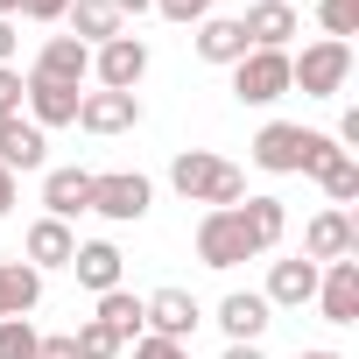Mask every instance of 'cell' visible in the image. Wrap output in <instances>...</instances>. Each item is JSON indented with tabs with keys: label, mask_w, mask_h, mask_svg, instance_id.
I'll return each instance as SVG.
<instances>
[{
	"label": "cell",
	"mask_w": 359,
	"mask_h": 359,
	"mask_svg": "<svg viewBox=\"0 0 359 359\" xmlns=\"http://www.w3.org/2000/svg\"><path fill=\"white\" fill-rule=\"evenodd\" d=\"M247 155H254V169H268V176H317L331 155H345L331 134H317V127H303V120H268L254 141H247Z\"/></svg>",
	"instance_id": "cell-1"
},
{
	"label": "cell",
	"mask_w": 359,
	"mask_h": 359,
	"mask_svg": "<svg viewBox=\"0 0 359 359\" xmlns=\"http://www.w3.org/2000/svg\"><path fill=\"white\" fill-rule=\"evenodd\" d=\"M169 184H176V198H184V205L226 212V205H240V198H247V169H233V162H226V155H212V148H176Z\"/></svg>",
	"instance_id": "cell-2"
},
{
	"label": "cell",
	"mask_w": 359,
	"mask_h": 359,
	"mask_svg": "<svg viewBox=\"0 0 359 359\" xmlns=\"http://www.w3.org/2000/svg\"><path fill=\"white\" fill-rule=\"evenodd\" d=\"M352 85V43H303V50H289V92H303V99H338Z\"/></svg>",
	"instance_id": "cell-3"
},
{
	"label": "cell",
	"mask_w": 359,
	"mask_h": 359,
	"mask_svg": "<svg viewBox=\"0 0 359 359\" xmlns=\"http://www.w3.org/2000/svg\"><path fill=\"white\" fill-rule=\"evenodd\" d=\"M148 205H155V184H148L141 169H106V176H92V212H99V219H113V226H141Z\"/></svg>",
	"instance_id": "cell-4"
},
{
	"label": "cell",
	"mask_w": 359,
	"mask_h": 359,
	"mask_svg": "<svg viewBox=\"0 0 359 359\" xmlns=\"http://www.w3.org/2000/svg\"><path fill=\"white\" fill-rule=\"evenodd\" d=\"M233 99L240 106H275L289 99V50H247L233 64Z\"/></svg>",
	"instance_id": "cell-5"
},
{
	"label": "cell",
	"mask_w": 359,
	"mask_h": 359,
	"mask_svg": "<svg viewBox=\"0 0 359 359\" xmlns=\"http://www.w3.org/2000/svg\"><path fill=\"white\" fill-rule=\"evenodd\" d=\"M78 85H57V78H36V71H22V120L29 127H78Z\"/></svg>",
	"instance_id": "cell-6"
},
{
	"label": "cell",
	"mask_w": 359,
	"mask_h": 359,
	"mask_svg": "<svg viewBox=\"0 0 359 359\" xmlns=\"http://www.w3.org/2000/svg\"><path fill=\"white\" fill-rule=\"evenodd\" d=\"M198 261L205 268H240V261H254V240H247V226H240V212L226 205V212H205L198 219Z\"/></svg>",
	"instance_id": "cell-7"
},
{
	"label": "cell",
	"mask_w": 359,
	"mask_h": 359,
	"mask_svg": "<svg viewBox=\"0 0 359 359\" xmlns=\"http://www.w3.org/2000/svg\"><path fill=\"white\" fill-rule=\"evenodd\" d=\"M141 324H148V338H176V345H191L198 324H205V310H198L191 289H155V296H141Z\"/></svg>",
	"instance_id": "cell-8"
},
{
	"label": "cell",
	"mask_w": 359,
	"mask_h": 359,
	"mask_svg": "<svg viewBox=\"0 0 359 359\" xmlns=\"http://www.w3.org/2000/svg\"><path fill=\"white\" fill-rule=\"evenodd\" d=\"M141 78H148V43L141 36H113V43L92 50V85L99 92H134Z\"/></svg>",
	"instance_id": "cell-9"
},
{
	"label": "cell",
	"mask_w": 359,
	"mask_h": 359,
	"mask_svg": "<svg viewBox=\"0 0 359 359\" xmlns=\"http://www.w3.org/2000/svg\"><path fill=\"white\" fill-rule=\"evenodd\" d=\"M303 261H359V226H352V212H338V205H324L310 226H303Z\"/></svg>",
	"instance_id": "cell-10"
},
{
	"label": "cell",
	"mask_w": 359,
	"mask_h": 359,
	"mask_svg": "<svg viewBox=\"0 0 359 359\" xmlns=\"http://www.w3.org/2000/svg\"><path fill=\"white\" fill-rule=\"evenodd\" d=\"M78 127H85V134H134V127H141V99L92 85V92L78 99Z\"/></svg>",
	"instance_id": "cell-11"
},
{
	"label": "cell",
	"mask_w": 359,
	"mask_h": 359,
	"mask_svg": "<svg viewBox=\"0 0 359 359\" xmlns=\"http://www.w3.org/2000/svg\"><path fill=\"white\" fill-rule=\"evenodd\" d=\"M310 303L324 310V324H359V261H324Z\"/></svg>",
	"instance_id": "cell-12"
},
{
	"label": "cell",
	"mask_w": 359,
	"mask_h": 359,
	"mask_svg": "<svg viewBox=\"0 0 359 359\" xmlns=\"http://www.w3.org/2000/svg\"><path fill=\"white\" fill-rule=\"evenodd\" d=\"M268 324H275V310H268L261 289H233V296H219V331H226V345H261Z\"/></svg>",
	"instance_id": "cell-13"
},
{
	"label": "cell",
	"mask_w": 359,
	"mask_h": 359,
	"mask_svg": "<svg viewBox=\"0 0 359 359\" xmlns=\"http://www.w3.org/2000/svg\"><path fill=\"white\" fill-rule=\"evenodd\" d=\"M240 36H247V50H289L296 43V8L289 0H254L240 15Z\"/></svg>",
	"instance_id": "cell-14"
},
{
	"label": "cell",
	"mask_w": 359,
	"mask_h": 359,
	"mask_svg": "<svg viewBox=\"0 0 359 359\" xmlns=\"http://www.w3.org/2000/svg\"><path fill=\"white\" fill-rule=\"evenodd\" d=\"M317 275H324V268H317V261H303V254L275 261V268H268V289H261V296H268V310H303V303L317 296Z\"/></svg>",
	"instance_id": "cell-15"
},
{
	"label": "cell",
	"mask_w": 359,
	"mask_h": 359,
	"mask_svg": "<svg viewBox=\"0 0 359 359\" xmlns=\"http://www.w3.org/2000/svg\"><path fill=\"white\" fill-rule=\"evenodd\" d=\"M92 212V169H43V219H78Z\"/></svg>",
	"instance_id": "cell-16"
},
{
	"label": "cell",
	"mask_w": 359,
	"mask_h": 359,
	"mask_svg": "<svg viewBox=\"0 0 359 359\" xmlns=\"http://www.w3.org/2000/svg\"><path fill=\"white\" fill-rule=\"evenodd\" d=\"M71 254H78V233H71L64 219H36V226H29V240H22V261H29L36 275L71 268Z\"/></svg>",
	"instance_id": "cell-17"
},
{
	"label": "cell",
	"mask_w": 359,
	"mask_h": 359,
	"mask_svg": "<svg viewBox=\"0 0 359 359\" xmlns=\"http://www.w3.org/2000/svg\"><path fill=\"white\" fill-rule=\"evenodd\" d=\"M29 71H36V78H57V85H85V78H92V50H85L78 36H50Z\"/></svg>",
	"instance_id": "cell-18"
},
{
	"label": "cell",
	"mask_w": 359,
	"mask_h": 359,
	"mask_svg": "<svg viewBox=\"0 0 359 359\" xmlns=\"http://www.w3.org/2000/svg\"><path fill=\"white\" fill-rule=\"evenodd\" d=\"M71 275H78L92 296H106V289H120L127 261H120V247H113V240H78V254H71Z\"/></svg>",
	"instance_id": "cell-19"
},
{
	"label": "cell",
	"mask_w": 359,
	"mask_h": 359,
	"mask_svg": "<svg viewBox=\"0 0 359 359\" xmlns=\"http://www.w3.org/2000/svg\"><path fill=\"white\" fill-rule=\"evenodd\" d=\"M233 212H240V226H247V240H254V254H268V247H282V233H289V205H282V198H268V191H261V198H240Z\"/></svg>",
	"instance_id": "cell-20"
},
{
	"label": "cell",
	"mask_w": 359,
	"mask_h": 359,
	"mask_svg": "<svg viewBox=\"0 0 359 359\" xmlns=\"http://www.w3.org/2000/svg\"><path fill=\"white\" fill-rule=\"evenodd\" d=\"M64 29L85 43V50H99V43H113V36H127V22H120V8L113 0H71V15H64Z\"/></svg>",
	"instance_id": "cell-21"
},
{
	"label": "cell",
	"mask_w": 359,
	"mask_h": 359,
	"mask_svg": "<svg viewBox=\"0 0 359 359\" xmlns=\"http://www.w3.org/2000/svg\"><path fill=\"white\" fill-rule=\"evenodd\" d=\"M191 43H198V57H205V64H226V71H233V64L247 57V36H240V15H205Z\"/></svg>",
	"instance_id": "cell-22"
},
{
	"label": "cell",
	"mask_w": 359,
	"mask_h": 359,
	"mask_svg": "<svg viewBox=\"0 0 359 359\" xmlns=\"http://www.w3.org/2000/svg\"><path fill=\"white\" fill-rule=\"evenodd\" d=\"M92 317H99V324H106V331H113V338H120V345H134V338H141V331H148V324H141V296H134V289H127V282H120V289H106V296H99V310H92Z\"/></svg>",
	"instance_id": "cell-23"
},
{
	"label": "cell",
	"mask_w": 359,
	"mask_h": 359,
	"mask_svg": "<svg viewBox=\"0 0 359 359\" xmlns=\"http://www.w3.org/2000/svg\"><path fill=\"white\" fill-rule=\"evenodd\" d=\"M317 191H324V198L345 212V205L359 198V155H331V162L317 169Z\"/></svg>",
	"instance_id": "cell-24"
},
{
	"label": "cell",
	"mask_w": 359,
	"mask_h": 359,
	"mask_svg": "<svg viewBox=\"0 0 359 359\" xmlns=\"http://www.w3.org/2000/svg\"><path fill=\"white\" fill-rule=\"evenodd\" d=\"M0 275H8V317H29L43 303V275L29 261H0Z\"/></svg>",
	"instance_id": "cell-25"
},
{
	"label": "cell",
	"mask_w": 359,
	"mask_h": 359,
	"mask_svg": "<svg viewBox=\"0 0 359 359\" xmlns=\"http://www.w3.org/2000/svg\"><path fill=\"white\" fill-rule=\"evenodd\" d=\"M71 345H78V359H127V345H120L99 317H85V324L71 331Z\"/></svg>",
	"instance_id": "cell-26"
},
{
	"label": "cell",
	"mask_w": 359,
	"mask_h": 359,
	"mask_svg": "<svg viewBox=\"0 0 359 359\" xmlns=\"http://www.w3.org/2000/svg\"><path fill=\"white\" fill-rule=\"evenodd\" d=\"M317 22H324V36H331V43L359 36V0H317Z\"/></svg>",
	"instance_id": "cell-27"
},
{
	"label": "cell",
	"mask_w": 359,
	"mask_h": 359,
	"mask_svg": "<svg viewBox=\"0 0 359 359\" xmlns=\"http://www.w3.org/2000/svg\"><path fill=\"white\" fill-rule=\"evenodd\" d=\"M36 324L29 317H0V359H36Z\"/></svg>",
	"instance_id": "cell-28"
},
{
	"label": "cell",
	"mask_w": 359,
	"mask_h": 359,
	"mask_svg": "<svg viewBox=\"0 0 359 359\" xmlns=\"http://www.w3.org/2000/svg\"><path fill=\"white\" fill-rule=\"evenodd\" d=\"M155 15L176 22V29H198L205 15H219V0H155Z\"/></svg>",
	"instance_id": "cell-29"
},
{
	"label": "cell",
	"mask_w": 359,
	"mask_h": 359,
	"mask_svg": "<svg viewBox=\"0 0 359 359\" xmlns=\"http://www.w3.org/2000/svg\"><path fill=\"white\" fill-rule=\"evenodd\" d=\"M134 359H191V345H176V338H134Z\"/></svg>",
	"instance_id": "cell-30"
},
{
	"label": "cell",
	"mask_w": 359,
	"mask_h": 359,
	"mask_svg": "<svg viewBox=\"0 0 359 359\" xmlns=\"http://www.w3.org/2000/svg\"><path fill=\"white\" fill-rule=\"evenodd\" d=\"M0 113H22V71L0 64Z\"/></svg>",
	"instance_id": "cell-31"
},
{
	"label": "cell",
	"mask_w": 359,
	"mask_h": 359,
	"mask_svg": "<svg viewBox=\"0 0 359 359\" xmlns=\"http://www.w3.org/2000/svg\"><path fill=\"white\" fill-rule=\"evenodd\" d=\"M36 359H78L71 331H50V338H36Z\"/></svg>",
	"instance_id": "cell-32"
},
{
	"label": "cell",
	"mask_w": 359,
	"mask_h": 359,
	"mask_svg": "<svg viewBox=\"0 0 359 359\" xmlns=\"http://www.w3.org/2000/svg\"><path fill=\"white\" fill-rule=\"evenodd\" d=\"M22 15H29V22H64L71 0H22Z\"/></svg>",
	"instance_id": "cell-33"
},
{
	"label": "cell",
	"mask_w": 359,
	"mask_h": 359,
	"mask_svg": "<svg viewBox=\"0 0 359 359\" xmlns=\"http://www.w3.org/2000/svg\"><path fill=\"white\" fill-rule=\"evenodd\" d=\"M15 198H22V184H15V169H0V219L15 212Z\"/></svg>",
	"instance_id": "cell-34"
},
{
	"label": "cell",
	"mask_w": 359,
	"mask_h": 359,
	"mask_svg": "<svg viewBox=\"0 0 359 359\" xmlns=\"http://www.w3.org/2000/svg\"><path fill=\"white\" fill-rule=\"evenodd\" d=\"M15 50H22V36H15V22L0 15V64H15Z\"/></svg>",
	"instance_id": "cell-35"
},
{
	"label": "cell",
	"mask_w": 359,
	"mask_h": 359,
	"mask_svg": "<svg viewBox=\"0 0 359 359\" xmlns=\"http://www.w3.org/2000/svg\"><path fill=\"white\" fill-rule=\"evenodd\" d=\"M219 359H268V352H261V345H226Z\"/></svg>",
	"instance_id": "cell-36"
},
{
	"label": "cell",
	"mask_w": 359,
	"mask_h": 359,
	"mask_svg": "<svg viewBox=\"0 0 359 359\" xmlns=\"http://www.w3.org/2000/svg\"><path fill=\"white\" fill-rule=\"evenodd\" d=\"M113 8H120V22H127V15H148L155 0H113Z\"/></svg>",
	"instance_id": "cell-37"
},
{
	"label": "cell",
	"mask_w": 359,
	"mask_h": 359,
	"mask_svg": "<svg viewBox=\"0 0 359 359\" xmlns=\"http://www.w3.org/2000/svg\"><path fill=\"white\" fill-rule=\"evenodd\" d=\"M296 359H345V352H331V345H310V352H296Z\"/></svg>",
	"instance_id": "cell-38"
},
{
	"label": "cell",
	"mask_w": 359,
	"mask_h": 359,
	"mask_svg": "<svg viewBox=\"0 0 359 359\" xmlns=\"http://www.w3.org/2000/svg\"><path fill=\"white\" fill-rule=\"evenodd\" d=\"M0 15H8V22H15V15H22V0H0Z\"/></svg>",
	"instance_id": "cell-39"
},
{
	"label": "cell",
	"mask_w": 359,
	"mask_h": 359,
	"mask_svg": "<svg viewBox=\"0 0 359 359\" xmlns=\"http://www.w3.org/2000/svg\"><path fill=\"white\" fill-rule=\"evenodd\" d=\"M0 317H8V275H0Z\"/></svg>",
	"instance_id": "cell-40"
}]
</instances>
